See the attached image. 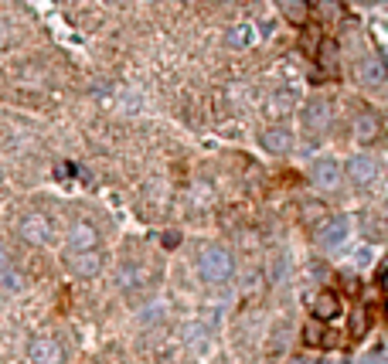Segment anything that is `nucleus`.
Wrapping results in <instances>:
<instances>
[{
  "label": "nucleus",
  "instance_id": "obj_1",
  "mask_svg": "<svg viewBox=\"0 0 388 364\" xmlns=\"http://www.w3.org/2000/svg\"><path fill=\"white\" fill-rule=\"evenodd\" d=\"M198 276L212 286H225L235 276V255L225 245H208L198 259Z\"/></svg>",
  "mask_w": 388,
  "mask_h": 364
},
{
  "label": "nucleus",
  "instance_id": "obj_2",
  "mask_svg": "<svg viewBox=\"0 0 388 364\" xmlns=\"http://www.w3.org/2000/svg\"><path fill=\"white\" fill-rule=\"evenodd\" d=\"M300 126H303V136H307V140L320 143V140L330 133V126H334V106L320 96L307 99V106L300 109Z\"/></svg>",
  "mask_w": 388,
  "mask_h": 364
},
{
  "label": "nucleus",
  "instance_id": "obj_3",
  "mask_svg": "<svg viewBox=\"0 0 388 364\" xmlns=\"http://www.w3.org/2000/svg\"><path fill=\"white\" fill-rule=\"evenodd\" d=\"M351 225H354V218L351 214H334V218H327L320 229H317V245L324 252H341L344 245H348L351 238Z\"/></svg>",
  "mask_w": 388,
  "mask_h": 364
},
{
  "label": "nucleus",
  "instance_id": "obj_4",
  "mask_svg": "<svg viewBox=\"0 0 388 364\" xmlns=\"http://www.w3.org/2000/svg\"><path fill=\"white\" fill-rule=\"evenodd\" d=\"M341 174L351 188H371L378 181V160L371 154H354L348 157V164H341Z\"/></svg>",
  "mask_w": 388,
  "mask_h": 364
},
{
  "label": "nucleus",
  "instance_id": "obj_5",
  "mask_svg": "<svg viewBox=\"0 0 388 364\" xmlns=\"http://www.w3.org/2000/svg\"><path fill=\"white\" fill-rule=\"evenodd\" d=\"M18 235L28 242V245H48L55 238V229H51V218L41 214V211H28L18 222Z\"/></svg>",
  "mask_w": 388,
  "mask_h": 364
},
{
  "label": "nucleus",
  "instance_id": "obj_6",
  "mask_svg": "<svg viewBox=\"0 0 388 364\" xmlns=\"http://www.w3.org/2000/svg\"><path fill=\"white\" fill-rule=\"evenodd\" d=\"M310 181L313 188H320V191H337L341 184H344V174H341V164L334 160V157H320V160H313L310 167Z\"/></svg>",
  "mask_w": 388,
  "mask_h": 364
},
{
  "label": "nucleus",
  "instance_id": "obj_7",
  "mask_svg": "<svg viewBox=\"0 0 388 364\" xmlns=\"http://www.w3.org/2000/svg\"><path fill=\"white\" fill-rule=\"evenodd\" d=\"M65 266L72 276L78 279H96L99 272H102V252H68L65 255Z\"/></svg>",
  "mask_w": 388,
  "mask_h": 364
},
{
  "label": "nucleus",
  "instance_id": "obj_8",
  "mask_svg": "<svg viewBox=\"0 0 388 364\" xmlns=\"http://www.w3.org/2000/svg\"><path fill=\"white\" fill-rule=\"evenodd\" d=\"M28 361L31 364H65V351L55 337H35L28 344Z\"/></svg>",
  "mask_w": 388,
  "mask_h": 364
},
{
  "label": "nucleus",
  "instance_id": "obj_9",
  "mask_svg": "<svg viewBox=\"0 0 388 364\" xmlns=\"http://www.w3.org/2000/svg\"><path fill=\"white\" fill-rule=\"evenodd\" d=\"M99 249V229L92 222H75L68 229V252H96Z\"/></svg>",
  "mask_w": 388,
  "mask_h": 364
},
{
  "label": "nucleus",
  "instance_id": "obj_10",
  "mask_svg": "<svg viewBox=\"0 0 388 364\" xmlns=\"http://www.w3.org/2000/svg\"><path fill=\"white\" fill-rule=\"evenodd\" d=\"M358 82L365 85V89H382L388 82V68L385 61H382V55H371L365 58V61H358Z\"/></svg>",
  "mask_w": 388,
  "mask_h": 364
},
{
  "label": "nucleus",
  "instance_id": "obj_11",
  "mask_svg": "<svg viewBox=\"0 0 388 364\" xmlns=\"http://www.w3.org/2000/svg\"><path fill=\"white\" fill-rule=\"evenodd\" d=\"M313 320L317 324H330V320H337L341 317V296L334 293V289H320L317 296H313Z\"/></svg>",
  "mask_w": 388,
  "mask_h": 364
},
{
  "label": "nucleus",
  "instance_id": "obj_12",
  "mask_svg": "<svg viewBox=\"0 0 388 364\" xmlns=\"http://www.w3.org/2000/svg\"><path fill=\"white\" fill-rule=\"evenodd\" d=\"M378 136H382V119H378V113L365 109V113H358V116H354V140H358L361 147L375 143Z\"/></svg>",
  "mask_w": 388,
  "mask_h": 364
},
{
  "label": "nucleus",
  "instance_id": "obj_13",
  "mask_svg": "<svg viewBox=\"0 0 388 364\" xmlns=\"http://www.w3.org/2000/svg\"><path fill=\"white\" fill-rule=\"evenodd\" d=\"M259 147L269 150V154H290L293 133L286 130V126H266V130L259 133Z\"/></svg>",
  "mask_w": 388,
  "mask_h": 364
},
{
  "label": "nucleus",
  "instance_id": "obj_14",
  "mask_svg": "<svg viewBox=\"0 0 388 364\" xmlns=\"http://www.w3.org/2000/svg\"><path fill=\"white\" fill-rule=\"evenodd\" d=\"M255 38H259V31H255V24H249V20H242V24H235V28H229V31H225V44H229V48H235V51L253 48Z\"/></svg>",
  "mask_w": 388,
  "mask_h": 364
},
{
  "label": "nucleus",
  "instance_id": "obj_15",
  "mask_svg": "<svg viewBox=\"0 0 388 364\" xmlns=\"http://www.w3.org/2000/svg\"><path fill=\"white\" fill-rule=\"evenodd\" d=\"M327 218L330 214H327V205H324V201H317V198L300 201V225H303V229H320Z\"/></svg>",
  "mask_w": 388,
  "mask_h": 364
},
{
  "label": "nucleus",
  "instance_id": "obj_16",
  "mask_svg": "<svg viewBox=\"0 0 388 364\" xmlns=\"http://www.w3.org/2000/svg\"><path fill=\"white\" fill-rule=\"evenodd\" d=\"M317 65L324 68V75H337V44L334 38H324L320 41V48H317Z\"/></svg>",
  "mask_w": 388,
  "mask_h": 364
},
{
  "label": "nucleus",
  "instance_id": "obj_17",
  "mask_svg": "<svg viewBox=\"0 0 388 364\" xmlns=\"http://www.w3.org/2000/svg\"><path fill=\"white\" fill-rule=\"evenodd\" d=\"M279 11H283V18L290 24H300V28L310 24V4H303V0H283Z\"/></svg>",
  "mask_w": 388,
  "mask_h": 364
},
{
  "label": "nucleus",
  "instance_id": "obj_18",
  "mask_svg": "<svg viewBox=\"0 0 388 364\" xmlns=\"http://www.w3.org/2000/svg\"><path fill=\"white\" fill-rule=\"evenodd\" d=\"M147 283V272L140 266H123L116 272V286L119 289H133V286H143Z\"/></svg>",
  "mask_w": 388,
  "mask_h": 364
},
{
  "label": "nucleus",
  "instance_id": "obj_19",
  "mask_svg": "<svg viewBox=\"0 0 388 364\" xmlns=\"http://www.w3.org/2000/svg\"><path fill=\"white\" fill-rule=\"evenodd\" d=\"M303 344H307V347H327L330 344V334L324 330V324L310 320V324L303 327Z\"/></svg>",
  "mask_w": 388,
  "mask_h": 364
},
{
  "label": "nucleus",
  "instance_id": "obj_20",
  "mask_svg": "<svg viewBox=\"0 0 388 364\" xmlns=\"http://www.w3.org/2000/svg\"><path fill=\"white\" fill-rule=\"evenodd\" d=\"M320 41H324L320 28H317V24H303V51H307V55H317Z\"/></svg>",
  "mask_w": 388,
  "mask_h": 364
},
{
  "label": "nucleus",
  "instance_id": "obj_21",
  "mask_svg": "<svg viewBox=\"0 0 388 364\" xmlns=\"http://www.w3.org/2000/svg\"><path fill=\"white\" fill-rule=\"evenodd\" d=\"M365 231L371 242H382V218H365Z\"/></svg>",
  "mask_w": 388,
  "mask_h": 364
},
{
  "label": "nucleus",
  "instance_id": "obj_22",
  "mask_svg": "<svg viewBox=\"0 0 388 364\" xmlns=\"http://www.w3.org/2000/svg\"><path fill=\"white\" fill-rule=\"evenodd\" d=\"M361 364H385V347H382V344H375V347L368 351V354L361 358Z\"/></svg>",
  "mask_w": 388,
  "mask_h": 364
},
{
  "label": "nucleus",
  "instance_id": "obj_23",
  "mask_svg": "<svg viewBox=\"0 0 388 364\" xmlns=\"http://www.w3.org/2000/svg\"><path fill=\"white\" fill-rule=\"evenodd\" d=\"M276 109L286 113V109H290V96H272L269 99V113H276Z\"/></svg>",
  "mask_w": 388,
  "mask_h": 364
},
{
  "label": "nucleus",
  "instance_id": "obj_24",
  "mask_svg": "<svg viewBox=\"0 0 388 364\" xmlns=\"http://www.w3.org/2000/svg\"><path fill=\"white\" fill-rule=\"evenodd\" d=\"M365 330H368V313L358 310V313H354V334H365Z\"/></svg>",
  "mask_w": 388,
  "mask_h": 364
},
{
  "label": "nucleus",
  "instance_id": "obj_25",
  "mask_svg": "<svg viewBox=\"0 0 388 364\" xmlns=\"http://www.w3.org/2000/svg\"><path fill=\"white\" fill-rule=\"evenodd\" d=\"M310 11H320L324 18H330V14H337V11H341V4H310Z\"/></svg>",
  "mask_w": 388,
  "mask_h": 364
},
{
  "label": "nucleus",
  "instance_id": "obj_26",
  "mask_svg": "<svg viewBox=\"0 0 388 364\" xmlns=\"http://www.w3.org/2000/svg\"><path fill=\"white\" fill-rule=\"evenodd\" d=\"M7 272H11V255H7V252L0 249V279H4Z\"/></svg>",
  "mask_w": 388,
  "mask_h": 364
},
{
  "label": "nucleus",
  "instance_id": "obj_27",
  "mask_svg": "<svg viewBox=\"0 0 388 364\" xmlns=\"http://www.w3.org/2000/svg\"><path fill=\"white\" fill-rule=\"evenodd\" d=\"M160 242H164V245H167V249H174L177 242H181V235H177V231H167V235H164V238H160Z\"/></svg>",
  "mask_w": 388,
  "mask_h": 364
},
{
  "label": "nucleus",
  "instance_id": "obj_28",
  "mask_svg": "<svg viewBox=\"0 0 388 364\" xmlns=\"http://www.w3.org/2000/svg\"><path fill=\"white\" fill-rule=\"evenodd\" d=\"M341 283H344V289H348V293H358V279H354V276H344Z\"/></svg>",
  "mask_w": 388,
  "mask_h": 364
},
{
  "label": "nucleus",
  "instance_id": "obj_29",
  "mask_svg": "<svg viewBox=\"0 0 388 364\" xmlns=\"http://www.w3.org/2000/svg\"><path fill=\"white\" fill-rule=\"evenodd\" d=\"M290 364H320V361H317V358H307V354H296Z\"/></svg>",
  "mask_w": 388,
  "mask_h": 364
},
{
  "label": "nucleus",
  "instance_id": "obj_30",
  "mask_svg": "<svg viewBox=\"0 0 388 364\" xmlns=\"http://www.w3.org/2000/svg\"><path fill=\"white\" fill-rule=\"evenodd\" d=\"M371 262V249H361L358 252V266H368Z\"/></svg>",
  "mask_w": 388,
  "mask_h": 364
}]
</instances>
